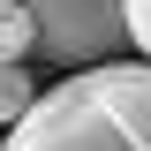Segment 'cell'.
Wrapping results in <instances>:
<instances>
[{
  "instance_id": "obj_1",
  "label": "cell",
  "mask_w": 151,
  "mask_h": 151,
  "mask_svg": "<svg viewBox=\"0 0 151 151\" xmlns=\"http://www.w3.org/2000/svg\"><path fill=\"white\" fill-rule=\"evenodd\" d=\"M0 151H151V60H98L0 136Z\"/></svg>"
},
{
  "instance_id": "obj_4",
  "label": "cell",
  "mask_w": 151,
  "mask_h": 151,
  "mask_svg": "<svg viewBox=\"0 0 151 151\" xmlns=\"http://www.w3.org/2000/svg\"><path fill=\"white\" fill-rule=\"evenodd\" d=\"M30 106H38V83H30V68H23V60H0V129H15Z\"/></svg>"
},
{
  "instance_id": "obj_3",
  "label": "cell",
  "mask_w": 151,
  "mask_h": 151,
  "mask_svg": "<svg viewBox=\"0 0 151 151\" xmlns=\"http://www.w3.org/2000/svg\"><path fill=\"white\" fill-rule=\"evenodd\" d=\"M30 53H38L30 0H0V60H30Z\"/></svg>"
},
{
  "instance_id": "obj_5",
  "label": "cell",
  "mask_w": 151,
  "mask_h": 151,
  "mask_svg": "<svg viewBox=\"0 0 151 151\" xmlns=\"http://www.w3.org/2000/svg\"><path fill=\"white\" fill-rule=\"evenodd\" d=\"M129 45L151 60V0H129Z\"/></svg>"
},
{
  "instance_id": "obj_2",
  "label": "cell",
  "mask_w": 151,
  "mask_h": 151,
  "mask_svg": "<svg viewBox=\"0 0 151 151\" xmlns=\"http://www.w3.org/2000/svg\"><path fill=\"white\" fill-rule=\"evenodd\" d=\"M30 23L53 68H98L129 45V0H30Z\"/></svg>"
}]
</instances>
